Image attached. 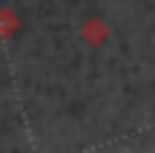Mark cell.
<instances>
[{
  "instance_id": "6da1fadb",
  "label": "cell",
  "mask_w": 155,
  "mask_h": 153,
  "mask_svg": "<svg viewBox=\"0 0 155 153\" xmlns=\"http://www.w3.org/2000/svg\"><path fill=\"white\" fill-rule=\"evenodd\" d=\"M106 35H109V26L101 17H86L81 26V38L89 40V43H101V40H106Z\"/></svg>"
},
{
  "instance_id": "7a4b0ae2",
  "label": "cell",
  "mask_w": 155,
  "mask_h": 153,
  "mask_svg": "<svg viewBox=\"0 0 155 153\" xmlns=\"http://www.w3.org/2000/svg\"><path fill=\"white\" fill-rule=\"evenodd\" d=\"M17 29V17L9 9H0V35H12Z\"/></svg>"
}]
</instances>
